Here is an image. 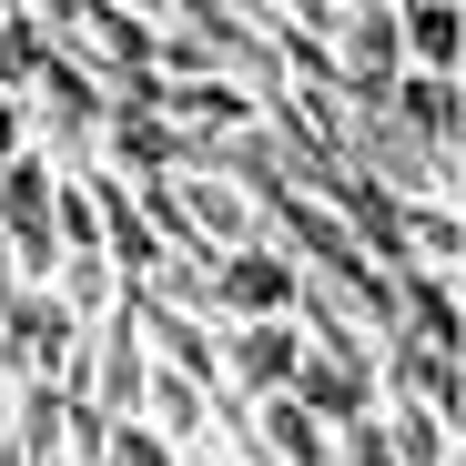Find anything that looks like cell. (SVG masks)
Here are the masks:
<instances>
[{"label":"cell","instance_id":"5b68a950","mask_svg":"<svg viewBox=\"0 0 466 466\" xmlns=\"http://www.w3.org/2000/svg\"><path fill=\"white\" fill-rule=\"evenodd\" d=\"M385 304H396V335H406V345H426V355H466L456 274H416V264H396V274H385Z\"/></svg>","mask_w":466,"mask_h":466},{"label":"cell","instance_id":"8992f818","mask_svg":"<svg viewBox=\"0 0 466 466\" xmlns=\"http://www.w3.org/2000/svg\"><path fill=\"white\" fill-rule=\"evenodd\" d=\"M284 396H294L304 416H315V426L335 436V426H355V416H375V375H365V365H345V355H304V365H294V385H284Z\"/></svg>","mask_w":466,"mask_h":466},{"label":"cell","instance_id":"8fae6325","mask_svg":"<svg viewBox=\"0 0 466 466\" xmlns=\"http://www.w3.org/2000/svg\"><path fill=\"white\" fill-rule=\"evenodd\" d=\"M31 152V112H21V92H0V163H21Z\"/></svg>","mask_w":466,"mask_h":466},{"label":"cell","instance_id":"9c48e42d","mask_svg":"<svg viewBox=\"0 0 466 466\" xmlns=\"http://www.w3.org/2000/svg\"><path fill=\"white\" fill-rule=\"evenodd\" d=\"M41 11L31 0H0V92H31V71H41Z\"/></svg>","mask_w":466,"mask_h":466},{"label":"cell","instance_id":"7a4b0ae2","mask_svg":"<svg viewBox=\"0 0 466 466\" xmlns=\"http://www.w3.org/2000/svg\"><path fill=\"white\" fill-rule=\"evenodd\" d=\"M294 294H304V274L274 244H244V254L213 264V325H284Z\"/></svg>","mask_w":466,"mask_h":466},{"label":"cell","instance_id":"3957f363","mask_svg":"<svg viewBox=\"0 0 466 466\" xmlns=\"http://www.w3.org/2000/svg\"><path fill=\"white\" fill-rule=\"evenodd\" d=\"M173 213H183V233H193V254H244V244H264V213H254V193H233L213 163H193V173H173Z\"/></svg>","mask_w":466,"mask_h":466},{"label":"cell","instance_id":"7c38bea8","mask_svg":"<svg viewBox=\"0 0 466 466\" xmlns=\"http://www.w3.org/2000/svg\"><path fill=\"white\" fill-rule=\"evenodd\" d=\"M183 466H254V446H203V456H183Z\"/></svg>","mask_w":466,"mask_h":466},{"label":"cell","instance_id":"30bf717a","mask_svg":"<svg viewBox=\"0 0 466 466\" xmlns=\"http://www.w3.org/2000/svg\"><path fill=\"white\" fill-rule=\"evenodd\" d=\"M325 446H335V466H396V446H385V426H375V416H355V426H335Z\"/></svg>","mask_w":466,"mask_h":466},{"label":"cell","instance_id":"ba28073f","mask_svg":"<svg viewBox=\"0 0 466 466\" xmlns=\"http://www.w3.org/2000/svg\"><path fill=\"white\" fill-rule=\"evenodd\" d=\"M375 426H385V446H396V466H456V426H446V416H426V406L375 396Z\"/></svg>","mask_w":466,"mask_h":466},{"label":"cell","instance_id":"277c9868","mask_svg":"<svg viewBox=\"0 0 466 466\" xmlns=\"http://www.w3.org/2000/svg\"><path fill=\"white\" fill-rule=\"evenodd\" d=\"M294 365H304L294 315H284V325H223V396H233V406L284 396V385H294Z\"/></svg>","mask_w":466,"mask_h":466},{"label":"cell","instance_id":"52a82bcc","mask_svg":"<svg viewBox=\"0 0 466 466\" xmlns=\"http://www.w3.org/2000/svg\"><path fill=\"white\" fill-rule=\"evenodd\" d=\"M396 51H406V71H426V82H456L466 11H456V0H396Z\"/></svg>","mask_w":466,"mask_h":466},{"label":"cell","instance_id":"6da1fadb","mask_svg":"<svg viewBox=\"0 0 466 466\" xmlns=\"http://www.w3.org/2000/svg\"><path fill=\"white\" fill-rule=\"evenodd\" d=\"M51 193H61V173L41 163V152H21V163H0V274L11 284H51V264H61V244H51Z\"/></svg>","mask_w":466,"mask_h":466}]
</instances>
